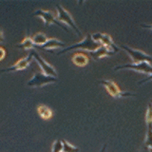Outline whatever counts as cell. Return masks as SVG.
Instances as JSON below:
<instances>
[{"label": "cell", "instance_id": "28", "mask_svg": "<svg viewBox=\"0 0 152 152\" xmlns=\"http://www.w3.org/2000/svg\"><path fill=\"white\" fill-rule=\"evenodd\" d=\"M151 103H152V102H151Z\"/></svg>", "mask_w": 152, "mask_h": 152}, {"label": "cell", "instance_id": "21", "mask_svg": "<svg viewBox=\"0 0 152 152\" xmlns=\"http://www.w3.org/2000/svg\"><path fill=\"white\" fill-rule=\"evenodd\" d=\"M151 80H152V73L149 74V75H147L145 79H142V80L139 81V82H138V84H139V85H142V84H145V83L148 82V81H151Z\"/></svg>", "mask_w": 152, "mask_h": 152}, {"label": "cell", "instance_id": "14", "mask_svg": "<svg viewBox=\"0 0 152 152\" xmlns=\"http://www.w3.org/2000/svg\"><path fill=\"white\" fill-rule=\"evenodd\" d=\"M37 111L40 117L44 119V120H50L53 115V112H52L51 109L49 107L45 106V104H39L37 107Z\"/></svg>", "mask_w": 152, "mask_h": 152}, {"label": "cell", "instance_id": "8", "mask_svg": "<svg viewBox=\"0 0 152 152\" xmlns=\"http://www.w3.org/2000/svg\"><path fill=\"white\" fill-rule=\"evenodd\" d=\"M31 52H32V55H33V59H34L36 61V63L40 66V68H41V69L43 71V73L57 78L58 74H57V71H56L54 66H51L50 63H48V62L44 58H43V57L39 53H38V52H36L35 50H31Z\"/></svg>", "mask_w": 152, "mask_h": 152}, {"label": "cell", "instance_id": "11", "mask_svg": "<svg viewBox=\"0 0 152 152\" xmlns=\"http://www.w3.org/2000/svg\"><path fill=\"white\" fill-rule=\"evenodd\" d=\"M65 46H66V44L64 42L56 39V38H49L44 45L41 47H37V48H39V49H41L43 50H47V51L51 52L53 50L59 49V48H64Z\"/></svg>", "mask_w": 152, "mask_h": 152}, {"label": "cell", "instance_id": "15", "mask_svg": "<svg viewBox=\"0 0 152 152\" xmlns=\"http://www.w3.org/2000/svg\"><path fill=\"white\" fill-rule=\"evenodd\" d=\"M16 47L19 48V49H23L25 50H32L33 48L36 47V46L34 45V43H33L32 37L26 36L20 43H19V44L16 45Z\"/></svg>", "mask_w": 152, "mask_h": 152}, {"label": "cell", "instance_id": "2", "mask_svg": "<svg viewBox=\"0 0 152 152\" xmlns=\"http://www.w3.org/2000/svg\"><path fill=\"white\" fill-rule=\"evenodd\" d=\"M56 11H57L56 18L58 19L61 23H63L64 25L66 26L68 28H72V30L77 33V35L82 36V32L80 31L79 28L76 26V23L74 21V19L72 18V16H71V14L66 11V10H65L60 4H57Z\"/></svg>", "mask_w": 152, "mask_h": 152}, {"label": "cell", "instance_id": "16", "mask_svg": "<svg viewBox=\"0 0 152 152\" xmlns=\"http://www.w3.org/2000/svg\"><path fill=\"white\" fill-rule=\"evenodd\" d=\"M48 39H49V38H48L46 36V34H44L43 32H37V33H35V34L32 36L33 43H34V45L36 47L43 46L48 41Z\"/></svg>", "mask_w": 152, "mask_h": 152}, {"label": "cell", "instance_id": "24", "mask_svg": "<svg viewBox=\"0 0 152 152\" xmlns=\"http://www.w3.org/2000/svg\"><path fill=\"white\" fill-rule=\"evenodd\" d=\"M3 42H4V33L1 30H0V44Z\"/></svg>", "mask_w": 152, "mask_h": 152}, {"label": "cell", "instance_id": "18", "mask_svg": "<svg viewBox=\"0 0 152 152\" xmlns=\"http://www.w3.org/2000/svg\"><path fill=\"white\" fill-rule=\"evenodd\" d=\"M62 142H63V152H79L78 147L72 145L66 140H62Z\"/></svg>", "mask_w": 152, "mask_h": 152}, {"label": "cell", "instance_id": "17", "mask_svg": "<svg viewBox=\"0 0 152 152\" xmlns=\"http://www.w3.org/2000/svg\"><path fill=\"white\" fill-rule=\"evenodd\" d=\"M145 146L152 149V125H147V131L145 140Z\"/></svg>", "mask_w": 152, "mask_h": 152}, {"label": "cell", "instance_id": "20", "mask_svg": "<svg viewBox=\"0 0 152 152\" xmlns=\"http://www.w3.org/2000/svg\"><path fill=\"white\" fill-rule=\"evenodd\" d=\"M51 152H63V142L62 140H56L53 142Z\"/></svg>", "mask_w": 152, "mask_h": 152}, {"label": "cell", "instance_id": "22", "mask_svg": "<svg viewBox=\"0 0 152 152\" xmlns=\"http://www.w3.org/2000/svg\"><path fill=\"white\" fill-rule=\"evenodd\" d=\"M5 55H6V50H5L2 47H0V61L4 59Z\"/></svg>", "mask_w": 152, "mask_h": 152}, {"label": "cell", "instance_id": "4", "mask_svg": "<svg viewBox=\"0 0 152 152\" xmlns=\"http://www.w3.org/2000/svg\"><path fill=\"white\" fill-rule=\"evenodd\" d=\"M114 71H118L121 69H129L136 71V72L144 73L146 75H149L152 73V66L150 65L149 62H140V63H130V64H124L117 66L113 69Z\"/></svg>", "mask_w": 152, "mask_h": 152}, {"label": "cell", "instance_id": "13", "mask_svg": "<svg viewBox=\"0 0 152 152\" xmlns=\"http://www.w3.org/2000/svg\"><path fill=\"white\" fill-rule=\"evenodd\" d=\"M72 63L78 66H85L88 63V57L82 53V52H77L72 56Z\"/></svg>", "mask_w": 152, "mask_h": 152}, {"label": "cell", "instance_id": "5", "mask_svg": "<svg viewBox=\"0 0 152 152\" xmlns=\"http://www.w3.org/2000/svg\"><path fill=\"white\" fill-rule=\"evenodd\" d=\"M34 15L40 17L43 21H44L45 25L50 26V25H56L60 27L61 28L66 32H69V28H68L66 26H65L63 23H61L58 19L56 18V15L52 12L51 11H46V10H38L34 12Z\"/></svg>", "mask_w": 152, "mask_h": 152}, {"label": "cell", "instance_id": "19", "mask_svg": "<svg viewBox=\"0 0 152 152\" xmlns=\"http://www.w3.org/2000/svg\"><path fill=\"white\" fill-rule=\"evenodd\" d=\"M145 122L146 125H152V103L148 104V107L145 113Z\"/></svg>", "mask_w": 152, "mask_h": 152}, {"label": "cell", "instance_id": "7", "mask_svg": "<svg viewBox=\"0 0 152 152\" xmlns=\"http://www.w3.org/2000/svg\"><path fill=\"white\" fill-rule=\"evenodd\" d=\"M121 48L130 56L132 63H140V62H144V61H146V62L152 61V56L147 54L145 51L132 49V48L126 46V45H122Z\"/></svg>", "mask_w": 152, "mask_h": 152}, {"label": "cell", "instance_id": "23", "mask_svg": "<svg viewBox=\"0 0 152 152\" xmlns=\"http://www.w3.org/2000/svg\"><path fill=\"white\" fill-rule=\"evenodd\" d=\"M141 28L152 31V24H141Z\"/></svg>", "mask_w": 152, "mask_h": 152}, {"label": "cell", "instance_id": "25", "mask_svg": "<svg viewBox=\"0 0 152 152\" xmlns=\"http://www.w3.org/2000/svg\"><path fill=\"white\" fill-rule=\"evenodd\" d=\"M106 149H107V144L104 145V146L101 148V150H100L99 152H106Z\"/></svg>", "mask_w": 152, "mask_h": 152}, {"label": "cell", "instance_id": "12", "mask_svg": "<svg viewBox=\"0 0 152 152\" xmlns=\"http://www.w3.org/2000/svg\"><path fill=\"white\" fill-rule=\"evenodd\" d=\"M89 54L94 60H99L101 58H104V57L113 56L114 54H115V52L112 51L111 50H109L108 48H107V47L100 46L97 50H95L94 51L89 52Z\"/></svg>", "mask_w": 152, "mask_h": 152}, {"label": "cell", "instance_id": "27", "mask_svg": "<svg viewBox=\"0 0 152 152\" xmlns=\"http://www.w3.org/2000/svg\"><path fill=\"white\" fill-rule=\"evenodd\" d=\"M150 150V152H152V149H149Z\"/></svg>", "mask_w": 152, "mask_h": 152}, {"label": "cell", "instance_id": "9", "mask_svg": "<svg viewBox=\"0 0 152 152\" xmlns=\"http://www.w3.org/2000/svg\"><path fill=\"white\" fill-rule=\"evenodd\" d=\"M91 37L95 42L99 43L101 46L108 48L109 50H111L112 51L115 52V53H117V52L119 51V48L114 44L111 36H109L108 34H107V33L96 32V33L91 34Z\"/></svg>", "mask_w": 152, "mask_h": 152}, {"label": "cell", "instance_id": "3", "mask_svg": "<svg viewBox=\"0 0 152 152\" xmlns=\"http://www.w3.org/2000/svg\"><path fill=\"white\" fill-rule=\"evenodd\" d=\"M100 84L103 85L106 88L107 91L114 98H126V97H135L136 94L130 91H126L122 90L118 87L115 82L112 80H101Z\"/></svg>", "mask_w": 152, "mask_h": 152}, {"label": "cell", "instance_id": "1", "mask_svg": "<svg viewBox=\"0 0 152 152\" xmlns=\"http://www.w3.org/2000/svg\"><path fill=\"white\" fill-rule=\"evenodd\" d=\"M100 46L101 45H100L99 43L95 42L92 39L91 34H88L82 41H80L78 43H75V44L70 45L69 47H66L64 50H60L58 52V55L64 54V53H66V52H68L69 50H87L88 52H91V51H94L95 50H97Z\"/></svg>", "mask_w": 152, "mask_h": 152}, {"label": "cell", "instance_id": "10", "mask_svg": "<svg viewBox=\"0 0 152 152\" xmlns=\"http://www.w3.org/2000/svg\"><path fill=\"white\" fill-rule=\"evenodd\" d=\"M32 59H33V55H32V52H31V53H28L26 57L19 59L15 64H13L12 66H10V68L0 70V72H12V71L24 70L31 65Z\"/></svg>", "mask_w": 152, "mask_h": 152}, {"label": "cell", "instance_id": "6", "mask_svg": "<svg viewBox=\"0 0 152 152\" xmlns=\"http://www.w3.org/2000/svg\"><path fill=\"white\" fill-rule=\"evenodd\" d=\"M57 81V78L49 76L43 72H34L31 80L28 81L27 86L30 88H42L46 85L54 83Z\"/></svg>", "mask_w": 152, "mask_h": 152}, {"label": "cell", "instance_id": "26", "mask_svg": "<svg viewBox=\"0 0 152 152\" xmlns=\"http://www.w3.org/2000/svg\"><path fill=\"white\" fill-rule=\"evenodd\" d=\"M141 152H150V150H149V148H147V147H145V146Z\"/></svg>", "mask_w": 152, "mask_h": 152}]
</instances>
